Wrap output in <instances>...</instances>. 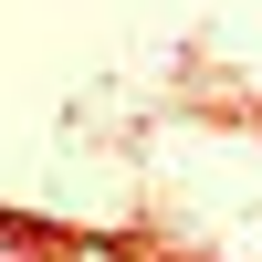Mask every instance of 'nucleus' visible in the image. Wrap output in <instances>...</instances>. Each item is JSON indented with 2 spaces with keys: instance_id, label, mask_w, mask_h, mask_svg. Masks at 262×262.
<instances>
[{
  "instance_id": "obj_1",
  "label": "nucleus",
  "mask_w": 262,
  "mask_h": 262,
  "mask_svg": "<svg viewBox=\"0 0 262 262\" xmlns=\"http://www.w3.org/2000/svg\"><path fill=\"white\" fill-rule=\"evenodd\" d=\"M0 262H53V242H32V231H0Z\"/></svg>"
}]
</instances>
